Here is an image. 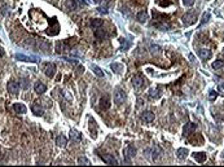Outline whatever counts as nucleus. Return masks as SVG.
Returning <instances> with one entry per match:
<instances>
[{"instance_id": "nucleus-1", "label": "nucleus", "mask_w": 224, "mask_h": 167, "mask_svg": "<svg viewBox=\"0 0 224 167\" xmlns=\"http://www.w3.org/2000/svg\"><path fill=\"white\" fill-rule=\"evenodd\" d=\"M159 154H161V149H159L158 147H153V148L145 150V155H147L150 161H157Z\"/></svg>"}, {"instance_id": "nucleus-2", "label": "nucleus", "mask_w": 224, "mask_h": 167, "mask_svg": "<svg viewBox=\"0 0 224 167\" xmlns=\"http://www.w3.org/2000/svg\"><path fill=\"white\" fill-rule=\"evenodd\" d=\"M123 155H124V161L127 163L131 162V158H134L136 155V148L134 145H128L126 149L123 150Z\"/></svg>"}, {"instance_id": "nucleus-3", "label": "nucleus", "mask_w": 224, "mask_h": 167, "mask_svg": "<svg viewBox=\"0 0 224 167\" xmlns=\"http://www.w3.org/2000/svg\"><path fill=\"white\" fill-rule=\"evenodd\" d=\"M126 100V92L122 88H115L114 91V102L117 105H120Z\"/></svg>"}, {"instance_id": "nucleus-4", "label": "nucleus", "mask_w": 224, "mask_h": 167, "mask_svg": "<svg viewBox=\"0 0 224 167\" xmlns=\"http://www.w3.org/2000/svg\"><path fill=\"white\" fill-rule=\"evenodd\" d=\"M163 95V87L162 86H157L154 88H150L149 90V97L150 98H154V100H158L161 98Z\"/></svg>"}, {"instance_id": "nucleus-5", "label": "nucleus", "mask_w": 224, "mask_h": 167, "mask_svg": "<svg viewBox=\"0 0 224 167\" xmlns=\"http://www.w3.org/2000/svg\"><path fill=\"white\" fill-rule=\"evenodd\" d=\"M183 23L185 25V26H190V25H193L196 22V20H197V17H196V13L193 12H188L185 15L183 16Z\"/></svg>"}, {"instance_id": "nucleus-6", "label": "nucleus", "mask_w": 224, "mask_h": 167, "mask_svg": "<svg viewBox=\"0 0 224 167\" xmlns=\"http://www.w3.org/2000/svg\"><path fill=\"white\" fill-rule=\"evenodd\" d=\"M100 158L104 161L105 163H108V165H118V161L114 158V155L113 154H108V153H101L100 154Z\"/></svg>"}, {"instance_id": "nucleus-7", "label": "nucleus", "mask_w": 224, "mask_h": 167, "mask_svg": "<svg viewBox=\"0 0 224 167\" xmlns=\"http://www.w3.org/2000/svg\"><path fill=\"white\" fill-rule=\"evenodd\" d=\"M131 82H132V86L135 88H141L145 86V79L143 75H134Z\"/></svg>"}, {"instance_id": "nucleus-8", "label": "nucleus", "mask_w": 224, "mask_h": 167, "mask_svg": "<svg viewBox=\"0 0 224 167\" xmlns=\"http://www.w3.org/2000/svg\"><path fill=\"white\" fill-rule=\"evenodd\" d=\"M196 128H197V123H193V122H188L185 123V126H184V130H183V132H184V136H189L190 133H193Z\"/></svg>"}, {"instance_id": "nucleus-9", "label": "nucleus", "mask_w": 224, "mask_h": 167, "mask_svg": "<svg viewBox=\"0 0 224 167\" xmlns=\"http://www.w3.org/2000/svg\"><path fill=\"white\" fill-rule=\"evenodd\" d=\"M44 74L48 78H53L56 74V65L55 63H45L44 66Z\"/></svg>"}, {"instance_id": "nucleus-10", "label": "nucleus", "mask_w": 224, "mask_h": 167, "mask_svg": "<svg viewBox=\"0 0 224 167\" xmlns=\"http://www.w3.org/2000/svg\"><path fill=\"white\" fill-rule=\"evenodd\" d=\"M7 88H8V92L12 95H17L20 92V84L17 83L16 80H10L8 83V86H7Z\"/></svg>"}, {"instance_id": "nucleus-11", "label": "nucleus", "mask_w": 224, "mask_h": 167, "mask_svg": "<svg viewBox=\"0 0 224 167\" xmlns=\"http://www.w3.org/2000/svg\"><path fill=\"white\" fill-rule=\"evenodd\" d=\"M15 57L17 60H20V61H25V62H38L39 61L38 57H34V56H25V55H20V53H17Z\"/></svg>"}, {"instance_id": "nucleus-12", "label": "nucleus", "mask_w": 224, "mask_h": 167, "mask_svg": "<svg viewBox=\"0 0 224 167\" xmlns=\"http://www.w3.org/2000/svg\"><path fill=\"white\" fill-rule=\"evenodd\" d=\"M31 110H33V113L35 115H38V117H42L43 115V108L40 106V104H39L38 101H35L33 105H31Z\"/></svg>"}, {"instance_id": "nucleus-13", "label": "nucleus", "mask_w": 224, "mask_h": 167, "mask_svg": "<svg viewBox=\"0 0 224 167\" xmlns=\"http://www.w3.org/2000/svg\"><path fill=\"white\" fill-rule=\"evenodd\" d=\"M95 36H96V39H99V40H104V39L108 38V33H106L101 26V27H99V29L95 30Z\"/></svg>"}, {"instance_id": "nucleus-14", "label": "nucleus", "mask_w": 224, "mask_h": 167, "mask_svg": "<svg viewBox=\"0 0 224 167\" xmlns=\"http://www.w3.org/2000/svg\"><path fill=\"white\" fill-rule=\"evenodd\" d=\"M141 119L144 120L145 123H152L153 120H154V113L153 112H144L143 114H141Z\"/></svg>"}, {"instance_id": "nucleus-15", "label": "nucleus", "mask_w": 224, "mask_h": 167, "mask_svg": "<svg viewBox=\"0 0 224 167\" xmlns=\"http://www.w3.org/2000/svg\"><path fill=\"white\" fill-rule=\"evenodd\" d=\"M198 56L202 58V60H210L212 57V53L210 49H206V48H202L198 51Z\"/></svg>"}, {"instance_id": "nucleus-16", "label": "nucleus", "mask_w": 224, "mask_h": 167, "mask_svg": "<svg viewBox=\"0 0 224 167\" xmlns=\"http://www.w3.org/2000/svg\"><path fill=\"white\" fill-rule=\"evenodd\" d=\"M34 91L36 92L38 95H43L45 91H47V87H45V84H43L42 82H36V83L34 84Z\"/></svg>"}, {"instance_id": "nucleus-17", "label": "nucleus", "mask_w": 224, "mask_h": 167, "mask_svg": "<svg viewBox=\"0 0 224 167\" xmlns=\"http://www.w3.org/2000/svg\"><path fill=\"white\" fill-rule=\"evenodd\" d=\"M193 158L196 162L198 163H204L206 161V158H207V154L204 152H198V153H193Z\"/></svg>"}, {"instance_id": "nucleus-18", "label": "nucleus", "mask_w": 224, "mask_h": 167, "mask_svg": "<svg viewBox=\"0 0 224 167\" xmlns=\"http://www.w3.org/2000/svg\"><path fill=\"white\" fill-rule=\"evenodd\" d=\"M100 108L102 110H106L110 108V98L109 96H102L101 100H100Z\"/></svg>"}, {"instance_id": "nucleus-19", "label": "nucleus", "mask_w": 224, "mask_h": 167, "mask_svg": "<svg viewBox=\"0 0 224 167\" xmlns=\"http://www.w3.org/2000/svg\"><path fill=\"white\" fill-rule=\"evenodd\" d=\"M13 110H15L16 113H20V114H25V113L27 112V108L23 104H20V102H17V104L13 105Z\"/></svg>"}, {"instance_id": "nucleus-20", "label": "nucleus", "mask_w": 224, "mask_h": 167, "mask_svg": "<svg viewBox=\"0 0 224 167\" xmlns=\"http://www.w3.org/2000/svg\"><path fill=\"white\" fill-rule=\"evenodd\" d=\"M188 149L187 148H179L176 150V155H177V158L179 159H185L187 158V155H188Z\"/></svg>"}, {"instance_id": "nucleus-21", "label": "nucleus", "mask_w": 224, "mask_h": 167, "mask_svg": "<svg viewBox=\"0 0 224 167\" xmlns=\"http://www.w3.org/2000/svg\"><path fill=\"white\" fill-rule=\"evenodd\" d=\"M90 131H91V136L92 137H96V132H97V124H96L95 119H90Z\"/></svg>"}, {"instance_id": "nucleus-22", "label": "nucleus", "mask_w": 224, "mask_h": 167, "mask_svg": "<svg viewBox=\"0 0 224 167\" xmlns=\"http://www.w3.org/2000/svg\"><path fill=\"white\" fill-rule=\"evenodd\" d=\"M136 18H137V21L140 23H145V22H147V20H148V13L145 12V10H141V12L137 13Z\"/></svg>"}, {"instance_id": "nucleus-23", "label": "nucleus", "mask_w": 224, "mask_h": 167, "mask_svg": "<svg viewBox=\"0 0 224 167\" xmlns=\"http://www.w3.org/2000/svg\"><path fill=\"white\" fill-rule=\"evenodd\" d=\"M56 144H57L58 147L63 148V147H65V145L67 144V139L63 136V135H60V136L56 137Z\"/></svg>"}, {"instance_id": "nucleus-24", "label": "nucleus", "mask_w": 224, "mask_h": 167, "mask_svg": "<svg viewBox=\"0 0 224 167\" xmlns=\"http://www.w3.org/2000/svg\"><path fill=\"white\" fill-rule=\"evenodd\" d=\"M110 67H112V70L114 73H122L123 71V65L122 63H118V62H114V63H112V65H110Z\"/></svg>"}, {"instance_id": "nucleus-25", "label": "nucleus", "mask_w": 224, "mask_h": 167, "mask_svg": "<svg viewBox=\"0 0 224 167\" xmlns=\"http://www.w3.org/2000/svg\"><path fill=\"white\" fill-rule=\"evenodd\" d=\"M102 25H104V21H102V20H97V18H96V20H92V21H91V27H92L93 30L99 29V27H101Z\"/></svg>"}, {"instance_id": "nucleus-26", "label": "nucleus", "mask_w": 224, "mask_h": 167, "mask_svg": "<svg viewBox=\"0 0 224 167\" xmlns=\"http://www.w3.org/2000/svg\"><path fill=\"white\" fill-rule=\"evenodd\" d=\"M72 3H73V7H74L75 9L82 8V7H86V5H87L86 0H72Z\"/></svg>"}, {"instance_id": "nucleus-27", "label": "nucleus", "mask_w": 224, "mask_h": 167, "mask_svg": "<svg viewBox=\"0 0 224 167\" xmlns=\"http://www.w3.org/2000/svg\"><path fill=\"white\" fill-rule=\"evenodd\" d=\"M70 139L74 141H80L82 140V135L78 132L75 130H72V132H70Z\"/></svg>"}, {"instance_id": "nucleus-28", "label": "nucleus", "mask_w": 224, "mask_h": 167, "mask_svg": "<svg viewBox=\"0 0 224 167\" xmlns=\"http://www.w3.org/2000/svg\"><path fill=\"white\" fill-rule=\"evenodd\" d=\"M222 67H224V61L223 60H216V61L212 62V69L218 70V69H222Z\"/></svg>"}, {"instance_id": "nucleus-29", "label": "nucleus", "mask_w": 224, "mask_h": 167, "mask_svg": "<svg viewBox=\"0 0 224 167\" xmlns=\"http://www.w3.org/2000/svg\"><path fill=\"white\" fill-rule=\"evenodd\" d=\"M92 70H93V73H95L97 77H100V78H101V77H104V71H102V70H101L99 66L92 65Z\"/></svg>"}, {"instance_id": "nucleus-30", "label": "nucleus", "mask_w": 224, "mask_h": 167, "mask_svg": "<svg viewBox=\"0 0 224 167\" xmlns=\"http://www.w3.org/2000/svg\"><path fill=\"white\" fill-rule=\"evenodd\" d=\"M210 20V13L209 12H205L204 15H202V20H201V23H200V26H204V25L207 22V21Z\"/></svg>"}, {"instance_id": "nucleus-31", "label": "nucleus", "mask_w": 224, "mask_h": 167, "mask_svg": "<svg viewBox=\"0 0 224 167\" xmlns=\"http://www.w3.org/2000/svg\"><path fill=\"white\" fill-rule=\"evenodd\" d=\"M78 163H80V165H91V162L86 157H79L78 158Z\"/></svg>"}, {"instance_id": "nucleus-32", "label": "nucleus", "mask_w": 224, "mask_h": 167, "mask_svg": "<svg viewBox=\"0 0 224 167\" xmlns=\"http://www.w3.org/2000/svg\"><path fill=\"white\" fill-rule=\"evenodd\" d=\"M216 96H218V93H216L214 90H211V91L209 92V98H210V100H215Z\"/></svg>"}, {"instance_id": "nucleus-33", "label": "nucleus", "mask_w": 224, "mask_h": 167, "mask_svg": "<svg viewBox=\"0 0 224 167\" xmlns=\"http://www.w3.org/2000/svg\"><path fill=\"white\" fill-rule=\"evenodd\" d=\"M183 4L185 7H192L194 4V0H183Z\"/></svg>"}, {"instance_id": "nucleus-34", "label": "nucleus", "mask_w": 224, "mask_h": 167, "mask_svg": "<svg viewBox=\"0 0 224 167\" xmlns=\"http://www.w3.org/2000/svg\"><path fill=\"white\" fill-rule=\"evenodd\" d=\"M150 49H152V52H159V51H161V48H159L158 47V45H150Z\"/></svg>"}, {"instance_id": "nucleus-35", "label": "nucleus", "mask_w": 224, "mask_h": 167, "mask_svg": "<svg viewBox=\"0 0 224 167\" xmlns=\"http://www.w3.org/2000/svg\"><path fill=\"white\" fill-rule=\"evenodd\" d=\"M63 60H66V61L67 62H70V63H77L78 61H77V60H74V58H70V57H62Z\"/></svg>"}, {"instance_id": "nucleus-36", "label": "nucleus", "mask_w": 224, "mask_h": 167, "mask_svg": "<svg viewBox=\"0 0 224 167\" xmlns=\"http://www.w3.org/2000/svg\"><path fill=\"white\" fill-rule=\"evenodd\" d=\"M84 71V67L83 66H78V74H83Z\"/></svg>"}, {"instance_id": "nucleus-37", "label": "nucleus", "mask_w": 224, "mask_h": 167, "mask_svg": "<svg viewBox=\"0 0 224 167\" xmlns=\"http://www.w3.org/2000/svg\"><path fill=\"white\" fill-rule=\"evenodd\" d=\"M99 12H101V13H108V10H106L105 8H101V7H100V8H99Z\"/></svg>"}, {"instance_id": "nucleus-38", "label": "nucleus", "mask_w": 224, "mask_h": 167, "mask_svg": "<svg viewBox=\"0 0 224 167\" xmlns=\"http://www.w3.org/2000/svg\"><path fill=\"white\" fill-rule=\"evenodd\" d=\"M3 55H4V52H3V49H1V48H0V57H1V56H3Z\"/></svg>"}, {"instance_id": "nucleus-39", "label": "nucleus", "mask_w": 224, "mask_h": 167, "mask_svg": "<svg viewBox=\"0 0 224 167\" xmlns=\"http://www.w3.org/2000/svg\"><path fill=\"white\" fill-rule=\"evenodd\" d=\"M222 88H224V83H223V84H222Z\"/></svg>"}]
</instances>
